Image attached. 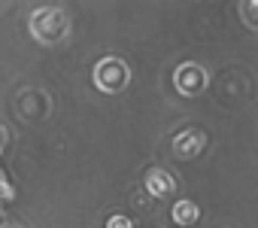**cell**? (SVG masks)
Wrapping results in <instances>:
<instances>
[{
	"mask_svg": "<svg viewBox=\"0 0 258 228\" xmlns=\"http://www.w3.org/2000/svg\"><path fill=\"white\" fill-rule=\"evenodd\" d=\"M70 28V19L64 10H55V7H40L31 13V34L43 43H55L67 34Z\"/></svg>",
	"mask_w": 258,
	"mask_h": 228,
	"instance_id": "cell-1",
	"label": "cell"
},
{
	"mask_svg": "<svg viewBox=\"0 0 258 228\" xmlns=\"http://www.w3.org/2000/svg\"><path fill=\"white\" fill-rule=\"evenodd\" d=\"M127 79H131V70H127V64H124L121 58L106 55V58H100L97 67H94V85H97L100 91H106V94L121 91V88L127 85Z\"/></svg>",
	"mask_w": 258,
	"mask_h": 228,
	"instance_id": "cell-2",
	"label": "cell"
},
{
	"mask_svg": "<svg viewBox=\"0 0 258 228\" xmlns=\"http://www.w3.org/2000/svg\"><path fill=\"white\" fill-rule=\"evenodd\" d=\"M207 70L201 67V64H191V61H185V64H179L176 67V73H173V82H176V91L179 94H185V97H195V94H201L204 88H207Z\"/></svg>",
	"mask_w": 258,
	"mask_h": 228,
	"instance_id": "cell-3",
	"label": "cell"
},
{
	"mask_svg": "<svg viewBox=\"0 0 258 228\" xmlns=\"http://www.w3.org/2000/svg\"><path fill=\"white\" fill-rule=\"evenodd\" d=\"M204 146H207L204 131H182V134H176V140H173V149H176L179 158H198Z\"/></svg>",
	"mask_w": 258,
	"mask_h": 228,
	"instance_id": "cell-4",
	"label": "cell"
},
{
	"mask_svg": "<svg viewBox=\"0 0 258 228\" xmlns=\"http://www.w3.org/2000/svg\"><path fill=\"white\" fill-rule=\"evenodd\" d=\"M173 189H176V180H173L170 170H164V167H152V170L146 174V192H149L152 198H167Z\"/></svg>",
	"mask_w": 258,
	"mask_h": 228,
	"instance_id": "cell-5",
	"label": "cell"
},
{
	"mask_svg": "<svg viewBox=\"0 0 258 228\" xmlns=\"http://www.w3.org/2000/svg\"><path fill=\"white\" fill-rule=\"evenodd\" d=\"M170 216H173V222H176V225H191V222H198L201 210H198V204H195V201L182 198V201H176V204H173Z\"/></svg>",
	"mask_w": 258,
	"mask_h": 228,
	"instance_id": "cell-6",
	"label": "cell"
},
{
	"mask_svg": "<svg viewBox=\"0 0 258 228\" xmlns=\"http://www.w3.org/2000/svg\"><path fill=\"white\" fill-rule=\"evenodd\" d=\"M255 10H258V4H255V0H246V4H243V19H246V25L255 31L258 28V19H255Z\"/></svg>",
	"mask_w": 258,
	"mask_h": 228,
	"instance_id": "cell-7",
	"label": "cell"
},
{
	"mask_svg": "<svg viewBox=\"0 0 258 228\" xmlns=\"http://www.w3.org/2000/svg\"><path fill=\"white\" fill-rule=\"evenodd\" d=\"M106 228H134V222L127 216H109L106 219Z\"/></svg>",
	"mask_w": 258,
	"mask_h": 228,
	"instance_id": "cell-8",
	"label": "cell"
},
{
	"mask_svg": "<svg viewBox=\"0 0 258 228\" xmlns=\"http://www.w3.org/2000/svg\"><path fill=\"white\" fill-rule=\"evenodd\" d=\"M0 152H4V131H0Z\"/></svg>",
	"mask_w": 258,
	"mask_h": 228,
	"instance_id": "cell-9",
	"label": "cell"
}]
</instances>
